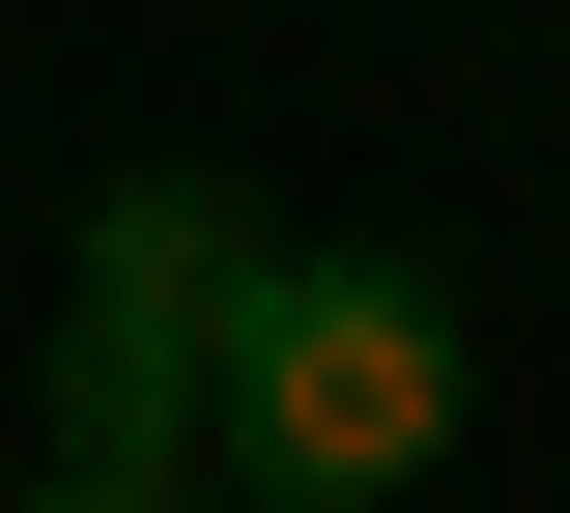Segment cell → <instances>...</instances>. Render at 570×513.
<instances>
[{
    "label": "cell",
    "instance_id": "obj_1",
    "mask_svg": "<svg viewBox=\"0 0 570 513\" xmlns=\"http://www.w3.org/2000/svg\"><path fill=\"white\" fill-rule=\"evenodd\" d=\"M456 399H485V343H456V286H428V257H257V286H228V343H200L228 485H343V513H400L428 456H456Z\"/></svg>",
    "mask_w": 570,
    "mask_h": 513
},
{
    "label": "cell",
    "instance_id": "obj_2",
    "mask_svg": "<svg viewBox=\"0 0 570 513\" xmlns=\"http://www.w3.org/2000/svg\"><path fill=\"white\" fill-rule=\"evenodd\" d=\"M285 228L228 200V171H115V200H86V286L115 314H171V343H228V286H257Z\"/></svg>",
    "mask_w": 570,
    "mask_h": 513
},
{
    "label": "cell",
    "instance_id": "obj_3",
    "mask_svg": "<svg viewBox=\"0 0 570 513\" xmlns=\"http://www.w3.org/2000/svg\"><path fill=\"white\" fill-rule=\"evenodd\" d=\"M58 456H86V485H171V456H200V343L86 286V314H58Z\"/></svg>",
    "mask_w": 570,
    "mask_h": 513
},
{
    "label": "cell",
    "instance_id": "obj_4",
    "mask_svg": "<svg viewBox=\"0 0 570 513\" xmlns=\"http://www.w3.org/2000/svg\"><path fill=\"white\" fill-rule=\"evenodd\" d=\"M29 513H171V485H86V456H29Z\"/></svg>",
    "mask_w": 570,
    "mask_h": 513
},
{
    "label": "cell",
    "instance_id": "obj_5",
    "mask_svg": "<svg viewBox=\"0 0 570 513\" xmlns=\"http://www.w3.org/2000/svg\"><path fill=\"white\" fill-rule=\"evenodd\" d=\"M171 513H343V485H171Z\"/></svg>",
    "mask_w": 570,
    "mask_h": 513
}]
</instances>
